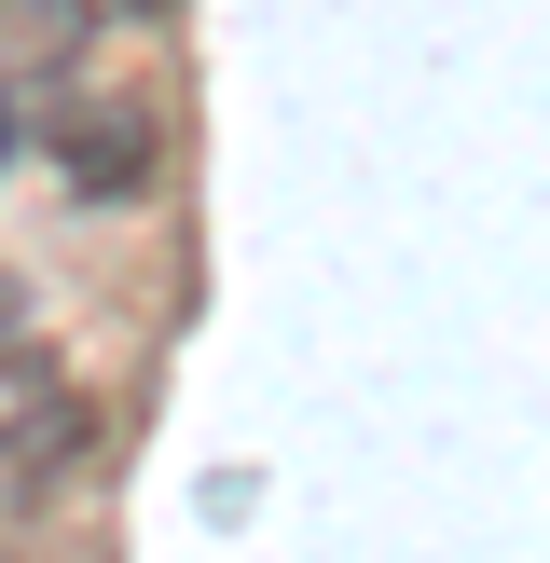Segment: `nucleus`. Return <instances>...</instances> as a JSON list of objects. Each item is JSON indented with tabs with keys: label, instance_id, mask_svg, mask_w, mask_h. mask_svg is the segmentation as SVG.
<instances>
[{
	"label": "nucleus",
	"instance_id": "obj_1",
	"mask_svg": "<svg viewBox=\"0 0 550 563\" xmlns=\"http://www.w3.org/2000/svg\"><path fill=\"white\" fill-rule=\"evenodd\" d=\"M82 440H97V412L55 385V357H28V344H0V454L14 467H69Z\"/></svg>",
	"mask_w": 550,
	"mask_h": 563
},
{
	"label": "nucleus",
	"instance_id": "obj_2",
	"mask_svg": "<svg viewBox=\"0 0 550 563\" xmlns=\"http://www.w3.org/2000/svg\"><path fill=\"white\" fill-rule=\"evenodd\" d=\"M97 42V0H0V110L14 97H55Z\"/></svg>",
	"mask_w": 550,
	"mask_h": 563
},
{
	"label": "nucleus",
	"instance_id": "obj_3",
	"mask_svg": "<svg viewBox=\"0 0 550 563\" xmlns=\"http://www.w3.org/2000/svg\"><path fill=\"white\" fill-rule=\"evenodd\" d=\"M55 152H69V192H97V207H124V192L152 179V110H82V124L55 137Z\"/></svg>",
	"mask_w": 550,
	"mask_h": 563
}]
</instances>
